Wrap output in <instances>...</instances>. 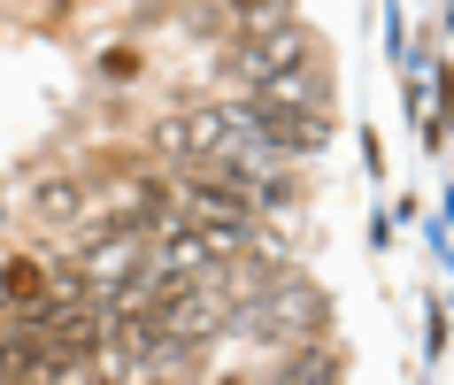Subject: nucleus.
Returning a JSON list of instances; mask_svg holds the SVG:
<instances>
[{
  "label": "nucleus",
  "mask_w": 454,
  "mask_h": 385,
  "mask_svg": "<svg viewBox=\"0 0 454 385\" xmlns=\"http://www.w3.org/2000/svg\"><path fill=\"white\" fill-rule=\"evenodd\" d=\"M301 62H324V39H316L301 16H278V24L239 31V39H231V54H223V70L239 77L247 93H254V85H270V77H286V70H301Z\"/></svg>",
  "instance_id": "1"
},
{
  "label": "nucleus",
  "mask_w": 454,
  "mask_h": 385,
  "mask_svg": "<svg viewBox=\"0 0 454 385\" xmlns=\"http://www.w3.org/2000/svg\"><path fill=\"white\" fill-rule=\"evenodd\" d=\"M146 316H154V332H162V339L208 347V339L223 332V293H215V278L200 270V278H185V286L154 293V301H146Z\"/></svg>",
  "instance_id": "2"
},
{
  "label": "nucleus",
  "mask_w": 454,
  "mask_h": 385,
  "mask_svg": "<svg viewBox=\"0 0 454 385\" xmlns=\"http://www.w3.org/2000/svg\"><path fill=\"white\" fill-rule=\"evenodd\" d=\"M254 108H301V116H332V85H324V62H301V70L270 77V85H254Z\"/></svg>",
  "instance_id": "3"
},
{
  "label": "nucleus",
  "mask_w": 454,
  "mask_h": 385,
  "mask_svg": "<svg viewBox=\"0 0 454 385\" xmlns=\"http://www.w3.org/2000/svg\"><path fill=\"white\" fill-rule=\"evenodd\" d=\"M278 385H347V355H339L332 339H301L286 355V378Z\"/></svg>",
  "instance_id": "4"
},
{
  "label": "nucleus",
  "mask_w": 454,
  "mask_h": 385,
  "mask_svg": "<svg viewBox=\"0 0 454 385\" xmlns=\"http://www.w3.org/2000/svg\"><path fill=\"white\" fill-rule=\"evenodd\" d=\"M131 378H139V355H131V339H123V324H116V332L85 355V385H131Z\"/></svg>",
  "instance_id": "5"
},
{
  "label": "nucleus",
  "mask_w": 454,
  "mask_h": 385,
  "mask_svg": "<svg viewBox=\"0 0 454 385\" xmlns=\"http://www.w3.org/2000/svg\"><path fill=\"white\" fill-rule=\"evenodd\" d=\"M31 208H39V224H77V216H85V185H70V177H47Z\"/></svg>",
  "instance_id": "6"
},
{
  "label": "nucleus",
  "mask_w": 454,
  "mask_h": 385,
  "mask_svg": "<svg viewBox=\"0 0 454 385\" xmlns=\"http://www.w3.org/2000/svg\"><path fill=\"white\" fill-rule=\"evenodd\" d=\"M231 16H239V31H254V24H278L286 16V0H223Z\"/></svg>",
  "instance_id": "7"
},
{
  "label": "nucleus",
  "mask_w": 454,
  "mask_h": 385,
  "mask_svg": "<svg viewBox=\"0 0 454 385\" xmlns=\"http://www.w3.org/2000/svg\"><path fill=\"white\" fill-rule=\"evenodd\" d=\"M223 385H239V378H223Z\"/></svg>",
  "instance_id": "8"
}]
</instances>
